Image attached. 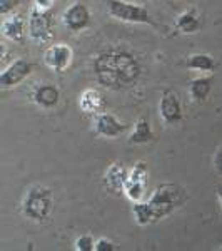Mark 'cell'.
<instances>
[{
    "label": "cell",
    "mask_w": 222,
    "mask_h": 251,
    "mask_svg": "<svg viewBox=\"0 0 222 251\" xmlns=\"http://www.w3.org/2000/svg\"><path fill=\"white\" fill-rule=\"evenodd\" d=\"M132 213H134L135 223L139 226H147V225H151L152 221H155L151 204L144 203V201H135L134 206H132Z\"/></svg>",
    "instance_id": "obj_20"
},
{
    "label": "cell",
    "mask_w": 222,
    "mask_h": 251,
    "mask_svg": "<svg viewBox=\"0 0 222 251\" xmlns=\"http://www.w3.org/2000/svg\"><path fill=\"white\" fill-rule=\"evenodd\" d=\"M216 193H217V198H219V201H221V216H222V184L217 186Z\"/></svg>",
    "instance_id": "obj_27"
},
{
    "label": "cell",
    "mask_w": 222,
    "mask_h": 251,
    "mask_svg": "<svg viewBox=\"0 0 222 251\" xmlns=\"http://www.w3.org/2000/svg\"><path fill=\"white\" fill-rule=\"evenodd\" d=\"M185 67L196 72H212L216 69V60L209 54H192L185 59Z\"/></svg>",
    "instance_id": "obj_18"
},
{
    "label": "cell",
    "mask_w": 222,
    "mask_h": 251,
    "mask_svg": "<svg viewBox=\"0 0 222 251\" xmlns=\"http://www.w3.org/2000/svg\"><path fill=\"white\" fill-rule=\"evenodd\" d=\"M221 251H222V246H221Z\"/></svg>",
    "instance_id": "obj_28"
},
{
    "label": "cell",
    "mask_w": 222,
    "mask_h": 251,
    "mask_svg": "<svg viewBox=\"0 0 222 251\" xmlns=\"http://www.w3.org/2000/svg\"><path fill=\"white\" fill-rule=\"evenodd\" d=\"M214 166H216L217 173L222 174V148L217 149L216 156H214Z\"/></svg>",
    "instance_id": "obj_24"
},
{
    "label": "cell",
    "mask_w": 222,
    "mask_h": 251,
    "mask_svg": "<svg viewBox=\"0 0 222 251\" xmlns=\"http://www.w3.org/2000/svg\"><path fill=\"white\" fill-rule=\"evenodd\" d=\"M94 71L102 86L109 89L131 87L140 77V64L124 49H107L94 60Z\"/></svg>",
    "instance_id": "obj_1"
},
{
    "label": "cell",
    "mask_w": 222,
    "mask_h": 251,
    "mask_svg": "<svg viewBox=\"0 0 222 251\" xmlns=\"http://www.w3.org/2000/svg\"><path fill=\"white\" fill-rule=\"evenodd\" d=\"M94 129L99 136L112 139V137H119L120 134H124L127 131V126L109 112H99L94 121Z\"/></svg>",
    "instance_id": "obj_11"
},
{
    "label": "cell",
    "mask_w": 222,
    "mask_h": 251,
    "mask_svg": "<svg viewBox=\"0 0 222 251\" xmlns=\"http://www.w3.org/2000/svg\"><path fill=\"white\" fill-rule=\"evenodd\" d=\"M129 176V169L122 163H114L109 166V169L104 174V186L111 194H120L124 193V186H126Z\"/></svg>",
    "instance_id": "obj_12"
},
{
    "label": "cell",
    "mask_w": 222,
    "mask_h": 251,
    "mask_svg": "<svg viewBox=\"0 0 222 251\" xmlns=\"http://www.w3.org/2000/svg\"><path fill=\"white\" fill-rule=\"evenodd\" d=\"M54 196L48 188L34 186L25 193L22 200V213L32 221H45L52 213Z\"/></svg>",
    "instance_id": "obj_2"
},
{
    "label": "cell",
    "mask_w": 222,
    "mask_h": 251,
    "mask_svg": "<svg viewBox=\"0 0 222 251\" xmlns=\"http://www.w3.org/2000/svg\"><path fill=\"white\" fill-rule=\"evenodd\" d=\"M7 54H9V50H7L5 44H3V42H0V62H2V60L7 57Z\"/></svg>",
    "instance_id": "obj_26"
},
{
    "label": "cell",
    "mask_w": 222,
    "mask_h": 251,
    "mask_svg": "<svg viewBox=\"0 0 222 251\" xmlns=\"http://www.w3.org/2000/svg\"><path fill=\"white\" fill-rule=\"evenodd\" d=\"M145 183H147V164L144 161H139L129 173L126 186H124V193L134 203L142 201L145 194Z\"/></svg>",
    "instance_id": "obj_7"
},
{
    "label": "cell",
    "mask_w": 222,
    "mask_h": 251,
    "mask_svg": "<svg viewBox=\"0 0 222 251\" xmlns=\"http://www.w3.org/2000/svg\"><path fill=\"white\" fill-rule=\"evenodd\" d=\"M0 30H2L3 37L12 40V42H22L23 35H25V22H23V17L19 14L10 15L9 19L3 20Z\"/></svg>",
    "instance_id": "obj_15"
},
{
    "label": "cell",
    "mask_w": 222,
    "mask_h": 251,
    "mask_svg": "<svg viewBox=\"0 0 222 251\" xmlns=\"http://www.w3.org/2000/svg\"><path fill=\"white\" fill-rule=\"evenodd\" d=\"M79 104L84 112L97 116L106 107V97L100 94L99 91H95V89H87V91H84L82 94H80Z\"/></svg>",
    "instance_id": "obj_14"
},
{
    "label": "cell",
    "mask_w": 222,
    "mask_h": 251,
    "mask_svg": "<svg viewBox=\"0 0 222 251\" xmlns=\"http://www.w3.org/2000/svg\"><path fill=\"white\" fill-rule=\"evenodd\" d=\"M212 82L214 79L211 75H202V77H197V79H192L189 82V94L194 100H199L202 102L209 97L212 91Z\"/></svg>",
    "instance_id": "obj_16"
},
{
    "label": "cell",
    "mask_w": 222,
    "mask_h": 251,
    "mask_svg": "<svg viewBox=\"0 0 222 251\" xmlns=\"http://www.w3.org/2000/svg\"><path fill=\"white\" fill-rule=\"evenodd\" d=\"M94 250L95 251H115V243L107 240V238H100V240L95 241Z\"/></svg>",
    "instance_id": "obj_23"
},
{
    "label": "cell",
    "mask_w": 222,
    "mask_h": 251,
    "mask_svg": "<svg viewBox=\"0 0 222 251\" xmlns=\"http://www.w3.org/2000/svg\"><path fill=\"white\" fill-rule=\"evenodd\" d=\"M184 189H180L176 184H160L155 189L151 200L147 201L154 213V220H162V218L169 216L174 209L182 203Z\"/></svg>",
    "instance_id": "obj_3"
},
{
    "label": "cell",
    "mask_w": 222,
    "mask_h": 251,
    "mask_svg": "<svg viewBox=\"0 0 222 251\" xmlns=\"http://www.w3.org/2000/svg\"><path fill=\"white\" fill-rule=\"evenodd\" d=\"M72 60V49L67 44H55L50 46L44 54V62L54 72H64Z\"/></svg>",
    "instance_id": "obj_10"
},
{
    "label": "cell",
    "mask_w": 222,
    "mask_h": 251,
    "mask_svg": "<svg viewBox=\"0 0 222 251\" xmlns=\"http://www.w3.org/2000/svg\"><path fill=\"white\" fill-rule=\"evenodd\" d=\"M62 22L68 32H82L90 25V10L82 2H75L68 5L62 14Z\"/></svg>",
    "instance_id": "obj_8"
},
{
    "label": "cell",
    "mask_w": 222,
    "mask_h": 251,
    "mask_svg": "<svg viewBox=\"0 0 222 251\" xmlns=\"http://www.w3.org/2000/svg\"><path fill=\"white\" fill-rule=\"evenodd\" d=\"M159 114L162 117L165 124H179L184 117L182 106H180V100L174 92L165 91L162 97H160L159 102Z\"/></svg>",
    "instance_id": "obj_9"
},
{
    "label": "cell",
    "mask_w": 222,
    "mask_h": 251,
    "mask_svg": "<svg viewBox=\"0 0 222 251\" xmlns=\"http://www.w3.org/2000/svg\"><path fill=\"white\" fill-rule=\"evenodd\" d=\"M107 10L112 17L129 24H145V25H155L149 10L137 3L122 2V0H107Z\"/></svg>",
    "instance_id": "obj_4"
},
{
    "label": "cell",
    "mask_w": 222,
    "mask_h": 251,
    "mask_svg": "<svg viewBox=\"0 0 222 251\" xmlns=\"http://www.w3.org/2000/svg\"><path fill=\"white\" fill-rule=\"evenodd\" d=\"M34 2H35V7H37V9L48 10L52 7V2H54V0H34Z\"/></svg>",
    "instance_id": "obj_25"
},
{
    "label": "cell",
    "mask_w": 222,
    "mask_h": 251,
    "mask_svg": "<svg viewBox=\"0 0 222 251\" xmlns=\"http://www.w3.org/2000/svg\"><path fill=\"white\" fill-rule=\"evenodd\" d=\"M32 99L37 106L44 109H52L59 104L60 100V91L52 84H40L32 92Z\"/></svg>",
    "instance_id": "obj_13"
},
{
    "label": "cell",
    "mask_w": 222,
    "mask_h": 251,
    "mask_svg": "<svg viewBox=\"0 0 222 251\" xmlns=\"http://www.w3.org/2000/svg\"><path fill=\"white\" fill-rule=\"evenodd\" d=\"M20 5V0H0V17L9 15Z\"/></svg>",
    "instance_id": "obj_22"
},
{
    "label": "cell",
    "mask_w": 222,
    "mask_h": 251,
    "mask_svg": "<svg viewBox=\"0 0 222 251\" xmlns=\"http://www.w3.org/2000/svg\"><path fill=\"white\" fill-rule=\"evenodd\" d=\"M154 139H155V136L151 129V124H149V121L145 119V117L137 121L134 126V131H132L131 137H129V141H131L132 144H147V143H152Z\"/></svg>",
    "instance_id": "obj_17"
},
{
    "label": "cell",
    "mask_w": 222,
    "mask_h": 251,
    "mask_svg": "<svg viewBox=\"0 0 222 251\" xmlns=\"http://www.w3.org/2000/svg\"><path fill=\"white\" fill-rule=\"evenodd\" d=\"M34 72V64L27 59H15L0 72V89H10L22 84Z\"/></svg>",
    "instance_id": "obj_6"
},
{
    "label": "cell",
    "mask_w": 222,
    "mask_h": 251,
    "mask_svg": "<svg viewBox=\"0 0 222 251\" xmlns=\"http://www.w3.org/2000/svg\"><path fill=\"white\" fill-rule=\"evenodd\" d=\"M94 238L90 236V234H82V236H79L77 240L74 243V248L77 251H92L94 250Z\"/></svg>",
    "instance_id": "obj_21"
},
{
    "label": "cell",
    "mask_w": 222,
    "mask_h": 251,
    "mask_svg": "<svg viewBox=\"0 0 222 251\" xmlns=\"http://www.w3.org/2000/svg\"><path fill=\"white\" fill-rule=\"evenodd\" d=\"M29 35L37 44H48L54 39V20L48 10L34 9L29 15Z\"/></svg>",
    "instance_id": "obj_5"
},
{
    "label": "cell",
    "mask_w": 222,
    "mask_h": 251,
    "mask_svg": "<svg viewBox=\"0 0 222 251\" xmlns=\"http://www.w3.org/2000/svg\"><path fill=\"white\" fill-rule=\"evenodd\" d=\"M176 27H177V30H180L182 34H194V32H197L200 27L199 17H197V14L194 10H185L176 19Z\"/></svg>",
    "instance_id": "obj_19"
}]
</instances>
